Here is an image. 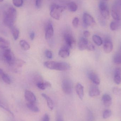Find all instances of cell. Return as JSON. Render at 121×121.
Returning <instances> with one entry per match:
<instances>
[{
  "label": "cell",
  "instance_id": "obj_31",
  "mask_svg": "<svg viewBox=\"0 0 121 121\" xmlns=\"http://www.w3.org/2000/svg\"><path fill=\"white\" fill-rule=\"evenodd\" d=\"M112 115V112L109 109H106L104 111L103 113V117L104 119L109 118Z\"/></svg>",
  "mask_w": 121,
  "mask_h": 121
},
{
  "label": "cell",
  "instance_id": "obj_32",
  "mask_svg": "<svg viewBox=\"0 0 121 121\" xmlns=\"http://www.w3.org/2000/svg\"><path fill=\"white\" fill-rule=\"evenodd\" d=\"M0 107L3 108V109L5 110V111H6L8 112L12 116H13V112L11 111L10 109L6 105H5L4 103H3L0 100Z\"/></svg>",
  "mask_w": 121,
  "mask_h": 121
},
{
  "label": "cell",
  "instance_id": "obj_6",
  "mask_svg": "<svg viewBox=\"0 0 121 121\" xmlns=\"http://www.w3.org/2000/svg\"><path fill=\"white\" fill-rule=\"evenodd\" d=\"M96 24L95 20L91 15L87 13H84L83 15V27L84 28L88 26H93Z\"/></svg>",
  "mask_w": 121,
  "mask_h": 121
},
{
  "label": "cell",
  "instance_id": "obj_28",
  "mask_svg": "<svg viewBox=\"0 0 121 121\" xmlns=\"http://www.w3.org/2000/svg\"><path fill=\"white\" fill-rule=\"evenodd\" d=\"M20 45L22 49L27 51L30 49V45L29 43L25 40H21L20 42Z\"/></svg>",
  "mask_w": 121,
  "mask_h": 121
},
{
  "label": "cell",
  "instance_id": "obj_23",
  "mask_svg": "<svg viewBox=\"0 0 121 121\" xmlns=\"http://www.w3.org/2000/svg\"><path fill=\"white\" fill-rule=\"evenodd\" d=\"M113 62L116 64H121V45L119 49L114 55L113 57Z\"/></svg>",
  "mask_w": 121,
  "mask_h": 121
},
{
  "label": "cell",
  "instance_id": "obj_37",
  "mask_svg": "<svg viewBox=\"0 0 121 121\" xmlns=\"http://www.w3.org/2000/svg\"><path fill=\"white\" fill-rule=\"evenodd\" d=\"M72 23L74 28H76L77 27L79 23V19L77 17H75L74 18L73 20Z\"/></svg>",
  "mask_w": 121,
  "mask_h": 121
},
{
  "label": "cell",
  "instance_id": "obj_4",
  "mask_svg": "<svg viewBox=\"0 0 121 121\" xmlns=\"http://www.w3.org/2000/svg\"><path fill=\"white\" fill-rule=\"evenodd\" d=\"M111 16L115 20H121V1L116 2L112 6Z\"/></svg>",
  "mask_w": 121,
  "mask_h": 121
},
{
  "label": "cell",
  "instance_id": "obj_29",
  "mask_svg": "<svg viewBox=\"0 0 121 121\" xmlns=\"http://www.w3.org/2000/svg\"><path fill=\"white\" fill-rule=\"evenodd\" d=\"M92 40L94 43L98 46H100L103 44L101 38L99 35H94L92 36Z\"/></svg>",
  "mask_w": 121,
  "mask_h": 121
},
{
  "label": "cell",
  "instance_id": "obj_38",
  "mask_svg": "<svg viewBox=\"0 0 121 121\" xmlns=\"http://www.w3.org/2000/svg\"><path fill=\"white\" fill-rule=\"evenodd\" d=\"M99 18H98V20H99V22L100 23V25L102 26H105L106 25V20L104 18L101 16H99Z\"/></svg>",
  "mask_w": 121,
  "mask_h": 121
},
{
  "label": "cell",
  "instance_id": "obj_41",
  "mask_svg": "<svg viewBox=\"0 0 121 121\" xmlns=\"http://www.w3.org/2000/svg\"><path fill=\"white\" fill-rule=\"evenodd\" d=\"M45 55L46 57L49 59H52V52L49 50H47L45 52Z\"/></svg>",
  "mask_w": 121,
  "mask_h": 121
},
{
  "label": "cell",
  "instance_id": "obj_40",
  "mask_svg": "<svg viewBox=\"0 0 121 121\" xmlns=\"http://www.w3.org/2000/svg\"><path fill=\"white\" fill-rule=\"evenodd\" d=\"M43 0H35V6L37 9H40L42 7Z\"/></svg>",
  "mask_w": 121,
  "mask_h": 121
},
{
  "label": "cell",
  "instance_id": "obj_45",
  "mask_svg": "<svg viewBox=\"0 0 121 121\" xmlns=\"http://www.w3.org/2000/svg\"><path fill=\"white\" fill-rule=\"evenodd\" d=\"M57 121H63V120H62L61 117H58V118L57 119Z\"/></svg>",
  "mask_w": 121,
  "mask_h": 121
},
{
  "label": "cell",
  "instance_id": "obj_27",
  "mask_svg": "<svg viewBox=\"0 0 121 121\" xmlns=\"http://www.w3.org/2000/svg\"><path fill=\"white\" fill-rule=\"evenodd\" d=\"M67 8L70 12H75L77 10L78 6L76 3L73 1H72L67 4Z\"/></svg>",
  "mask_w": 121,
  "mask_h": 121
},
{
  "label": "cell",
  "instance_id": "obj_2",
  "mask_svg": "<svg viewBox=\"0 0 121 121\" xmlns=\"http://www.w3.org/2000/svg\"><path fill=\"white\" fill-rule=\"evenodd\" d=\"M44 65L45 67L52 70L65 71L70 69V65L65 62H57L53 61L45 62Z\"/></svg>",
  "mask_w": 121,
  "mask_h": 121
},
{
  "label": "cell",
  "instance_id": "obj_10",
  "mask_svg": "<svg viewBox=\"0 0 121 121\" xmlns=\"http://www.w3.org/2000/svg\"><path fill=\"white\" fill-rule=\"evenodd\" d=\"M103 48L104 51L107 54L110 53L113 50V45L111 38L109 37H107L105 38Z\"/></svg>",
  "mask_w": 121,
  "mask_h": 121
},
{
  "label": "cell",
  "instance_id": "obj_35",
  "mask_svg": "<svg viewBox=\"0 0 121 121\" xmlns=\"http://www.w3.org/2000/svg\"><path fill=\"white\" fill-rule=\"evenodd\" d=\"M113 92L116 95H121V89L119 87H115L113 89Z\"/></svg>",
  "mask_w": 121,
  "mask_h": 121
},
{
  "label": "cell",
  "instance_id": "obj_24",
  "mask_svg": "<svg viewBox=\"0 0 121 121\" xmlns=\"http://www.w3.org/2000/svg\"><path fill=\"white\" fill-rule=\"evenodd\" d=\"M10 45V43L8 40L0 37V48L6 49H8Z\"/></svg>",
  "mask_w": 121,
  "mask_h": 121
},
{
  "label": "cell",
  "instance_id": "obj_30",
  "mask_svg": "<svg viewBox=\"0 0 121 121\" xmlns=\"http://www.w3.org/2000/svg\"><path fill=\"white\" fill-rule=\"evenodd\" d=\"M37 87L41 90H44L47 88L45 83V81H42L36 83Z\"/></svg>",
  "mask_w": 121,
  "mask_h": 121
},
{
  "label": "cell",
  "instance_id": "obj_5",
  "mask_svg": "<svg viewBox=\"0 0 121 121\" xmlns=\"http://www.w3.org/2000/svg\"><path fill=\"white\" fill-rule=\"evenodd\" d=\"M100 15L105 20H108L110 16V12L108 5L105 1H101L99 4Z\"/></svg>",
  "mask_w": 121,
  "mask_h": 121
},
{
  "label": "cell",
  "instance_id": "obj_39",
  "mask_svg": "<svg viewBox=\"0 0 121 121\" xmlns=\"http://www.w3.org/2000/svg\"><path fill=\"white\" fill-rule=\"evenodd\" d=\"M87 113V119L88 121H93L94 117L91 112L88 109Z\"/></svg>",
  "mask_w": 121,
  "mask_h": 121
},
{
  "label": "cell",
  "instance_id": "obj_11",
  "mask_svg": "<svg viewBox=\"0 0 121 121\" xmlns=\"http://www.w3.org/2000/svg\"><path fill=\"white\" fill-rule=\"evenodd\" d=\"M54 30L52 22L49 21L45 29V38L46 39L49 40L53 37Z\"/></svg>",
  "mask_w": 121,
  "mask_h": 121
},
{
  "label": "cell",
  "instance_id": "obj_42",
  "mask_svg": "<svg viewBox=\"0 0 121 121\" xmlns=\"http://www.w3.org/2000/svg\"><path fill=\"white\" fill-rule=\"evenodd\" d=\"M42 121H50V118L49 114L47 113H45L43 116Z\"/></svg>",
  "mask_w": 121,
  "mask_h": 121
},
{
  "label": "cell",
  "instance_id": "obj_1",
  "mask_svg": "<svg viewBox=\"0 0 121 121\" xmlns=\"http://www.w3.org/2000/svg\"><path fill=\"white\" fill-rule=\"evenodd\" d=\"M17 11L12 6L9 7L4 11V23L10 28L14 26Z\"/></svg>",
  "mask_w": 121,
  "mask_h": 121
},
{
  "label": "cell",
  "instance_id": "obj_25",
  "mask_svg": "<svg viewBox=\"0 0 121 121\" xmlns=\"http://www.w3.org/2000/svg\"><path fill=\"white\" fill-rule=\"evenodd\" d=\"M27 107L31 111L35 113H38L40 111L38 107L35 104V103H28L27 104Z\"/></svg>",
  "mask_w": 121,
  "mask_h": 121
},
{
  "label": "cell",
  "instance_id": "obj_14",
  "mask_svg": "<svg viewBox=\"0 0 121 121\" xmlns=\"http://www.w3.org/2000/svg\"><path fill=\"white\" fill-rule=\"evenodd\" d=\"M102 100L104 105L106 107H109L112 104V98L108 94H104L102 96Z\"/></svg>",
  "mask_w": 121,
  "mask_h": 121
},
{
  "label": "cell",
  "instance_id": "obj_43",
  "mask_svg": "<svg viewBox=\"0 0 121 121\" xmlns=\"http://www.w3.org/2000/svg\"><path fill=\"white\" fill-rule=\"evenodd\" d=\"M83 35H84L85 37L86 38L88 37L90 35V32L88 30H85V31H84Z\"/></svg>",
  "mask_w": 121,
  "mask_h": 121
},
{
  "label": "cell",
  "instance_id": "obj_16",
  "mask_svg": "<svg viewBox=\"0 0 121 121\" xmlns=\"http://www.w3.org/2000/svg\"><path fill=\"white\" fill-rule=\"evenodd\" d=\"M100 94V91L98 87L92 86L90 87L89 90V95L91 97H94L99 96Z\"/></svg>",
  "mask_w": 121,
  "mask_h": 121
},
{
  "label": "cell",
  "instance_id": "obj_22",
  "mask_svg": "<svg viewBox=\"0 0 121 121\" xmlns=\"http://www.w3.org/2000/svg\"><path fill=\"white\" fill-rule=\"evenodd\" d=\"M0 75L3 81L8 84H10L11 83V80L10 77L7 74L4 73L2 69L0 68Z\"/></svg>",
  "mask_w": 121,
  "mask_h": 121
},
{
  "label": "cell",
  "instance_id": "obj_12",
  "mask_svg": "<svg viewBox=\"0 0 121 121\" xmlns=\"http://www.w3.org/2000/svg\"><path fill=\"white\" fill-rule=\"evenodd\" d=\"M26 99L29 103H35L36 97L33 92L30 90H26L25 93Z\"/></svg>",
  "mask_w": 121,
  "mask_h": 121
},
{
  "label": "cell",
  "instance_id": "obj_15",
  "mask_svg": "<svg viewBox=\"0 0 121 121\" xmlns=\"http://www.w3.org/2000/svg\"><path fill=\"white\" fill-rule=\"evenodd\" d=\"M114 82L117 85H119L121 82V69L117 68L114 71Z\"/></svg>",
  "mask_w": 121,
  "mask_h": 121
},
{
  "label": "cell",
  "instance_id": "obj_47",
  "mask_svg": "<svg viewBox=\"0 0 121 121\" xmlns=\"http://www.w3.org/2000/svg\"><path fill=\"white\" fill-rule=\"evenodd\" d=\"M108 0H104V1H106Z\"/></svg>",
  "mask_w": 121,
  "mask_h": 121
},
{
  "label": "cell",
  "instance_id": "obj_9",
  "mask_svg": "<svg viewBox=\"0 0 121 121\" xmlns=\"http://www.w3.org/2000/svg\"><path fill=\"white\" fill-rule=\"evenodd\" d=\"M64 39L65 43V45L67 47L72 48L75 44V42L74 38L70 33H65L64 35Z\"/></svg>",
  "mask_w": 121,
  "mask_h": 121
},
{
  "label": "cell",
  "instance_id": "obj_20",
  "mask_svg": "<svg viewBox=\"0 0 121 121\" xmlns=\"http://www.w3.org/2000/svg\"><path fill=\"white\" fill-rule=\"evenodd\" d=\"M42 96L46 100L48 108L50 110H53L54 107V104L53 100L46 94L43 93L42 94Z\"/></svg>",
  "mask_w": 121,
  "mask_h": 121
},
{
  "label": "cell",
  "instance_id": "obj_46",
  "mask_svg": "<svg viewBox=\"0 0 121 121\" xmlns=\"http://www.w3.org/2000/svg\"><path fill=\"white\" fill-rule=\"evenodd\" d=\"M3 1V0H0V2H2Z\"/></svg>",
  "mask_w": 121,
  "mask_h": 121
},
{
  "label": "cell",
  "instance_id": "obj_21",
  "mask_svg": "<svg viewBox=\"0 0 121 121\" xmlns=\"http://www.w3.org/2000/svg\"><path fill=\"white\" fill-rule=\"evenodd\" d=\"M121 27V20H115L110 23V28L112 31L118 30Z\"/></svg>",
  "mask_w": 121,
  "mask_h": 121
},
{
  "label": "cell",
  "instance_id": "obj_7",
  "mask_svg": "<svg viewBox=\"0 0 121 121\" xmlns=\"http://www.w3.org/2000/svg\"><path fill=\"white\" fill-rule=\"evenodd\" d=\"M4 57L6 62L10 65L15 64L16 60L13 53L10 49H6L4 52Z\"/></svg>",
  "mask_w": 121,
  "mask_h": 121
},
{
  "label": "cell",
  "instance_id": "obj_17",
  "mask_svg": "<svg viewBox=\"0 0 121 121\" xmlns=\"http://www.w3.org/2000/svg\"><path fill=\"white\" fill-rule=\"evenodd\" d=\"M77 94L80 99H82L84 96V86L80 83H78L75 86Z\"/></svg>",
  "mask_w": 121,
  "mask_h": 121
},
{
  "label": "cell",
  "instance_id": "obj_33",
  "mask_svg": "<svg viewBox=\"0 0 121 121\" xmlns=\"http://www.w3.org/2000/svg\"><path fill=\"white\" fill-rule=\"evenodd\" d=\"M25 64V62L24 60L18 59L16 60L14 64L17 67L20 68L22 67Z\"/></svg>",
  "mask_w": 121,
  "mask_h": 121
},
{
  "label": "cell",
  "instance_id": "obj_8",
  "mask_svg": "<svg viewBox=\"0 0 121 121\" xmlns=\"http://www.w3.org/2000/svg\"><path fill=\"white\" fill-rule=\"evenodd\" d=\"M62 88L63 92L66 94H70L72 92L73 84L71 80L65 79L62 83Z\"/></svg>",
  "mask_w": 121,
  "mask_h": 121
},
{
  "label": "cell",
  "instance_id": "obj_3",
  "mask_svg": "<svg viewBox=\"0 0 121 121\" xmlns=\"http://www.w3.org/2000/svg\"><path fill=\"white\" fill-rule=\"evenodd\" d=\"M65 8L61 6L56 4L53 3L51 5L50 7V14L52 17L56 20H59L60 19L61 14Z\"/></svg>",
  "mask_w": 121,
  "mask_h": 121
},
{
  "label": "cell",
  "instance_id": "obj_26",
  "mask_svg": "<svg viewBox=\"0 0 121 121\" xmlns=\"http://www.w3.org/2000/svg\"><path fill=\"white\" fill-rule=\"evenodd\" d=\"M10 29L11 30L13 39L15 40H17L19 38V35H20L19 30L14 26L10 28Z\"/></svg>",
  "mask_w": 121,
  "mask_h": 121
},
{
  "label": "cell",
  "instance_id": "obj_36",
  "mask_svg": "<svg viewBox=\"0 0 121 121\" xmlns=\"http://www.w3.org/2000/svg\"><path fill=\"white\" fill-rule=\"evenodd\" d=\"M86 49L90 51H94L95 50V47L92 43L89 42L87 45Z\"/></svg>",
  "mask_w": 121,
  "mask_h": 121
},
{
  "label": "cell",
  "instance_id": "obj_44",
  "mask_svg": "<svg viewBox=\"0 0 121 121\" xmlns=\"http://www.w3.org/2000/svg\"><path fill=\"white\" fill-rule=\"evenodd\" d=\"M35 32L33 31L31 32L30 34V39L32 40H34L35 39Z\"/></svg>",
  "mask_w": 121,
  "mask_h": 121
},
{
  "label": "cell",
  "instance_id": "obj_13",
  "mask_svg": "<svg viewBox=\"0 0 121 121\" xmlns=\"http://www.w3.org/2000/svg\"><path fill=\"white\" fill-rule=\"evenodd\" d=\"M88 77L92 82L96 85H99L100 83V80L99 76L95 73L90 72L88 73Z\"/></svg>",
  "mask_w": 121,
  "mask_h": 121
},
{
  "label": "cell",
  "instance_id": "obj_19",
  "mask_svg": "<svg viewBox=\"0 0 121 121\" xmlns=\"http://www.w3.org/2000/svg\"><path fill=\"white\" fill-rule=\"evenodd\" d=\"M89 41L85 37H81L80 38L78 43V48L80 50H84L86 49L87 45Z\"/></svg>",
  "mask_w": 121,
  "mask_h": 121
},
{
  "label": "cell",
  "instance_id": "obj_18",
  "mask_svg": "<svg viewBox=\"0 0 121 121\" xmlns=\"http://www.w3.org/2000/svg\"><path fill=\"white\" fill-rule=\"evenodd\" d=\"M59 55L62 58L68 57L70 55L69 49L65 45L60 49L59 52Z\"/></svg>",
  "mask_w": 121,
  "mask_h": 121
},
{
  "label": "cell",
  "instance_id": "obj_34",
  "mask_svg": "<svg viewBox=\"0 0 121 121\" xmlns=\"http://www.w3.org/2000/svg\"><path fill=\"white\" fill-rule=\"evenodd\" d=\"M13 3L15 6L20 7L22 5L23 0H13Z\"/></svg>",
  "mask_w": 121,
  "mask_h": 121
}]
</instances>
